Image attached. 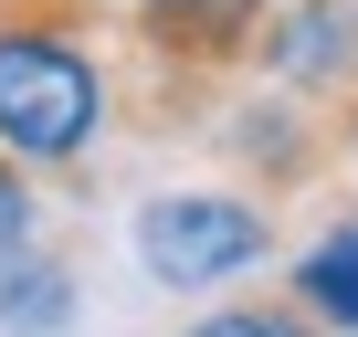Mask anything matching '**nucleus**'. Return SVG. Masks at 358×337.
Instances as JSON below:
<instances>
[{
    "mask_svg": "<svg viewBox=\"0 0 358 337\" xmlns=\"http://www.w3.org/2000/svg\"><path fill=\"white\" fill-rule=\"evenodd\" d=\"M95 11L106 0H0V148L32 180L85 168L106 137V64H95Z\"/></svg>",
    "mask_w": 358,
    "mask_h": 337,
    "instance_id": "obj_1",
    "label": "nucleus"
},
{
    "mask_svg": "<svg viewBox=\"0 0 358 337\" xmlns=\"http://www.w3.org/2000/svg\"><path fill=\"white\" fill-rule=\"evenodd\" d=\"M274 0H127V106L148 116V137H201L211 106L232 95V74H253Z\"/></svg>",
    "mask_w": 358,
    "mask_h": 337,
    "instance_id": "obj_2",
    "label": "nucleus"
},
{
    "mask_svg": "<svg viewBox=\"0 0 358 337\" xmlns=\"http://www.w3.org/2000/svg\"><path fill=\"white\" fill-rule=\"evenodd\" d=\"M274 253V211H264V190H158L148 211H137V264L169 285V295H211V285H232V274H253Z\"/></svg>",
    "mask_w": 358,
    "mask_h": 337,
    "instance_id": "obj_3",
    "label": "nucleus"
},
{
    "mask_svg": "<svg viewBox=\"0 0 358 337\" xmlns=\"http://www.w3.org/2000/svg\"><path fill=\"white\" fill-rule=\"evenodd\" d=\"M211 148L243 168V190L285 201V190H316L337 168V116L316 95H253V106H211Z\"/></svg>",
    "mask_w": 358,
    "mask_h": 337,
    "instance_id": "obj_4",
    "label": "nucleus"
},
{
    "mask_svg": "<svg viewBox=\"0 0 358 337\" xmlns=\"http://www.w3.org/2000/svg\"><path fill=\"white\" fill-rule=\"evenodd\" d=\"M253 74L285 85V95H316V106L358 95V0H274Z\"/></svg>",
    "mask_w": 358,
    "mask_h": 337,
    "instance_id": "obj_5",
    "label": "nucleus"
},
{
    "mask_svg": "<svg viewBox=\"0 0 358 337\" xmlns=\"http://www.w3.org/2000/svg\"><path fill=\"white\" fill-rule=\"evenodd\" d=\"M285 295L327 327V337H358V211H337L306 253H295V274H285Z\"/></svg>",
    "mask_w": 358,
    "mask_h": 337,
    "instance_id": "obj_6",
    "label": "nucleus"
},
{
    "mask_svg": "<svg viewBox=\"0 0 358 337\" xmlns=\"http://www.w3.org/2000/svg\"><path fill=\"white\" fill-rule=\"evenodd\" d=\"M74 327V264L64 253H11L0 264V337H64Z\"/></svg>",
    "mask_w": 358,
    "mask_h": 337,
    "instance_id": "obj_7",
    "label": "nucleus"
},
{
    "mask_svg": "<svg viewBox=\"0 0 358 337\" xmlns=\"http://www.w3.org/2000/svg\"><path fill=\"white\" fill-rule=\"evenodd\" d=\"M190 337H327V327H316L295 295H253V306H211Z\"/></svg>",
    "mask_w": 358,
    "mask_h": 337,
    "instance_id": "obj_8",
    "label": "nucleus"
},
{
    "mask_svg": "<svg viewBox=\"0 0 358 337\" xmlns=\"http://www.w3.org/2000/svg\"><path fill=\"white\" fill-rule=\"evenodd\" d=\"M43 243V201H32V168L11 158V148H0V264H11V253H32Z\"/></svg>",
    "mask_w": 358,
    "mask_h": 337,
    "instance_id": "obj_9",
    "label": "nucleus"
},
{
    "mask_svg": "<svg viewBox=\"0 0 358 337\" xmlns=\"http://www.w3.org/2000/svg\"><path fill=\"white\" fill-rule=\"evenodd\" d=\"M327 116H337V158H348V168H358V95H337V106H327Z\"/></svg>",
    "mask_w": 358,
    "mask_h": 337,
    "instance_id": "obj_10",
    "label": "nucleus"
}]
</instances>
